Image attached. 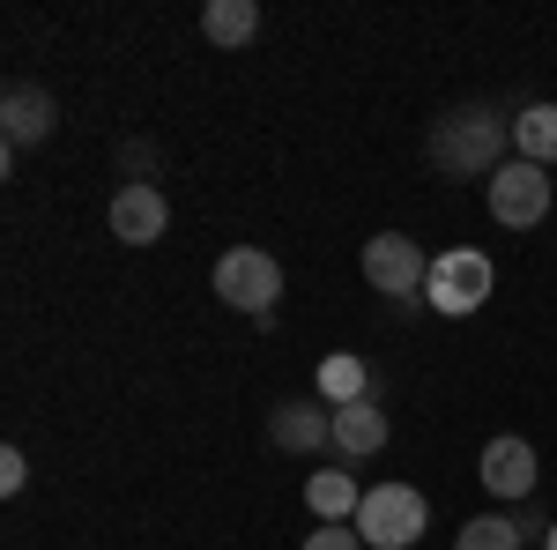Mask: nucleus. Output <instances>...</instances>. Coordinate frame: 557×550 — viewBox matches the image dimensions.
Returning a JSON list of instances; mask_svg holds the SVG:
<instances>
[{"label":"nucleus","mask_w":557,"mask_h":550,"mask_svg":"<svg viewBox=\"0 0 557 550\" xmlns=\"http://www.w3.org/2000/svg\"><path fill=\"white\" fill-rule=\"evenodd\" d=\"M364 283L386 297V305H401V297H424L431 283V254L417 239H401V231H380V239H364Z\"/></svg>","instance_id":"39448f33"},{"label":"nucleus","mask_w":557,"mask_h":550,"mask_svg":"<svg viewBox=\"0 0 557 550\" xmlns=\"http://www.w3.org/2000/svg\"><path fill=\"white\" fill-rule=\"evenodd\" d=\"M157 164V149H149V142H127V149H120V171H127V186H141V171Z\"/></svg>","instance_id":"6ab92c4d"},{"label":"nucleus","mask_w":557,"mask_h":550,"mask_svg":"<svg viewBox=\"0 0 557 550\" xmlns=\"http://www.w3.org/2000/svg\"><path fill=\"white\" fill-rule=\"evenodd\" d=\"M491 216L506 223V231H535L543 216H550V171L528 164V157H506V164L491 171Z\"/></svg>","instance_id":"423d86ee"},{"label":"nucleus","mask_w":557,"mask_h":550,"mask_svg":"<svg viewBox=\"0 0 557 550\" xmlns=\"http://www.w3.org/2000/svg\"><path fill=\"white\" fill-rule=\"evenodd\" d=\"M543 550H557V521H550V536H543Z\"/></svg>","instance_id":"412c9836"},{"label":"nucleus","mask_w":557,"mask_h":550,"mask_svg":"<svg viewBox=\"0 0 557 550\" xmlns=\"http://www.w3.org/2000/svg\"><path fill=\"white\" fill-rule=\"evenodd\" d=\"M305 506L320 513V521H357V506H364V484H357V476H343V468H320V476L305 484Z\"/></svg>","instance_id":"f8f14e48"},{"label":"nucleus","mask_w":557,"mask_h":550,"mask_svg":"<svg viewBox=\"0 0 557 550\" xmlns=\"http://www.w3.org/2000/svg\"><path fill=\"white\" fill-rule=\"evenodd\" d=\"M513 157H528V164H557V105H528L513 120Z\"/></svg>","instance_id":"4468645a"},{"label":"nucleus","mask_w":557,"mask_h":550,"mask_svg":"<svg viewBox=\"0 0 557 550\" xmlns=\"http://www.w3.org/2000/svg\"><path fill=\"white\" fill-rule=\"evenodd\" d=\"M535 484H543V476H535V447H528V439L506 431V439H491V447H483V491H491V499L528 506V499H535Z\"/></svg>","instance_id":"1a4fd4ad"},{"label":"nucleus","mask_w":557,"mask_h":550,"mask_svg":"<svg viewBox=\"0 0 557 550\" xmlns=\"http://www.w3.org/2000/svg\"><path fill=\"white\" fill-rule=\"evenodd\" d=\"M386 431H394V424H386V410L364 394V402L335 410V454H343V462H372V454L386 447Z\"/></svg>","instance_id":"9b49d317"},{"label":"nucleus","mask_w":557,"mask_h":550,"mask_svg":"<svg viewBox=\"0 0 557 550\" xmlns=\"http://www.w3.org/2000/svg\"><path fill=\"white\" fill-rule=\"evenodd\" d=\"M364 394H372V372H364V357H349V350L320 357V402H327V410H349V402H364Z\"/></svg>","instance_id":"ddd939ff"},{"label":"nucleus","mask_w":557,"mask_h":550,"mask_svg":"<svg viewBox=\"0 0 557 550\" xmlns=\"http://www.w3.org/2000/svg\"><path fill=\"white\" fill-rule=\"evenodd\" d=\"M305 550H364V536H357L349 521H320V528L305 536Z\"/></svg>","instance_id":"f3484780"},{"label":"nucleus","mask_w":557,"mask_h":550,"mask_svg":"<svg viewBox=\"0 0 557 550\" xmlns=\"http://www.w3.org/2000/svg\"><path fill=\"white\" fill-rule=\"evenodd\" d=\"M424 521H431V506H424L417 484H372L349 528L364 536V550H409L417 536H424Z\"/></svg>","instance_id":"f03ea898"},{"label":"nucleus","mask_w":557,"mask_h":550,"mask_svg":"<svg viewBox=\"0 0 557 550\" xmlns=\"http://www.w3.org/2000/svg\"><path fill=\"white\" fill-rule=\"evenodd\" d=\"M201 30H209V45H246L260 30V8L253 0H209L201 8Z\"/></svg>","instance_id":"2eb2a0df"},{"label":"nucleus","mask_w":557,"mask_h":550,"mask_svg":"<svg viewBox=\"0 0 557 550\" xmlns=\"http://www.w3.org/2000/svg\"><path fill=\"white\" fill-rule=\"evenodd\" d=\"M513 521H520V543H528V536H550V521H543V513H535V506H520Z\"/></svg>","instance_id":"aec40b11"},{"label":"nucleus","mask_w":557,"mask_h":550,"mask_svg":"<svg viewBox=\"0 0 557 550\" xmlns=\"http://www.w3.org/2000/svg\"><path fill=\"white\" fill-rule=\"evenodd\" d=\"M52 127H60V105H52L38 83H8V97H0V134H8V157H15V149L52 142Z\"/></svg>","instance_id":"6e6552de"},{"label":"nucleus","mask_w":557,"mask_h":550,"mask_svg":"<svg viewBox=\"0 0 557 550\" xmlns=\"http://www.w3.org/2000/svg\"><path fill=\"white\" fill-rule=\"evenodd\" d=\"M23 484H30V462H23V447H8V454H0V491L15 499Z\"/></svg>","instance_id":"a211bd4d"},{"label":"nucleus","mask_w":557,"mask_h":550,"mask_svg":"<svg viewBox=\"0 0 557 550\" xmlns=\"http://www.w3.org/2000/svg\"><path fill=\"white\" fill-rule=\"evenodd\" d=\"M215 297L238 305L246 320H275V297H283V260L268 246H231L215 260Z\"/></svg>","instance_id":"7ed1b4c3"},{"label":"nucleus","mask_w":557,"mask_h":550,"mask_svg":"<svg viewBox=\"0 0 557 550\" xmlns=\"http://www.w3.org/2000/svg\"><path fill=\"white\" fill-rule=\"evenodd\" d=\"M104 223H112V239L120 246H157L164 231H172V201H164V186H120L112 194V209H104Z\"/></svg>","instance_id":"0eeeda50"},{"label":"nucleus","mask_w":557,"mask_h":550,"mask_svg":"<svg viewBox=\"0 0 557 550\" xmlns=\"http://www.w3.org/2000/svg\"><path fill=\"white\" fill-rule=\"evenodd\" d=\"M268 439L283 454H320V447H335V410L327 402H283L268 417Z\"/></svg>","instance_id":"9d476101"},{"label":"nucleus","mask_w":557,"mask_h":550,"mask_svg":"<svg viewBox=\"0 0 557 550\" xmlns=\"http://www.w3.org/2000/svg\"><path fill=\"white\" fill-rule=\"evenodd\" d=\"M491 283H498L491 254H475V246H454V254H438V260H431L424 305H431V313H454V320H469V313H483Z\"/></svg>","instance_id":"20e7f679"},{"label":"nucleus","mask_w":557,"mask_h":550,"mask_svg":"<svg viewBox=\"0 0 557 550\" xmlns=\"http://www.w3.org/2000/svg\"><path fill=\"white\" fill-rule=\"evenodd\" d=\"M454 550H520V521L513 513H483V521H469L454 536Z\"/></svg>","instance_id":"dca6fc26"},{"label":"nucleus","mask_w":557,"mask_h":550,"mask_svg":"<svg viewBox=\"0 0 557 550\" xmlns=\"http://www.w3.org/2000/svg\"><path fill=\"white\" fill-rule=\"evenodd\" d=\"M506 142H513V120H506L498 105H483V97L454 105V112H438L431 134H424L431 171H438V179H483V186H491V171L506 164Z\"/></svg>","instance_id":"f257e3e1"}]
</instances>
